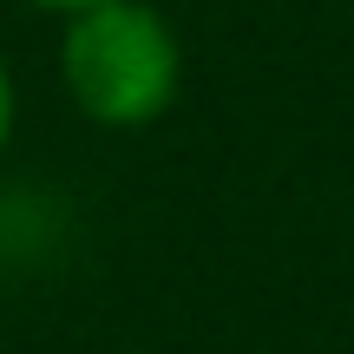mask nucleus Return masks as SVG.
I'll use <instances>...</instances> for the list:
<instances>
[{
	"label": "nucleus",
	"instance_id": "f257e3e1",
	"mask_svg": "<svg viewBox=\"0 0 354 354\" xmlns=\"http://www.w3.org/2000/svg\"><path fill=\"white\" fill-rule=\"evenodd\" d=\"M59 79L92 125L138 131L171 112L177 79H184V53H177V33L158 7L105 0V7H86L66 20Z\"/></svg>",
	"mask_w": 354,
	"mask_h": 354
},
{
	"label": "nucleus",
	"instance_id": "f03ea898",
	"mask_svg": "<svg viewBox=\"0 0 354 354\" xmlns=\"http://www.w3.org/2000/svg\"><path fill=\"white\" fill-rule=\"evenodd\" d=\"M13 138V73H7V59H0V145Z\"/></svg>",
	"mask_w": 354,
	"mask_h": 354
},
{
	"label": "nucleus",
	"instance_id": "7ed1b4c3",
	"mask_svg": "<svg viewBox=\"0 0 354 354\" xmlns=\"http://www.w3.org/2000/svg\"><path fill=\"white\" fill-rule=\"evenodd\" d=\"M26 7H46V13H66V20H73V13H86V7H105V0H26Z\"/></svg>",
	"mask_w": 354,
	"mask_h": 354
}]
</instances>
